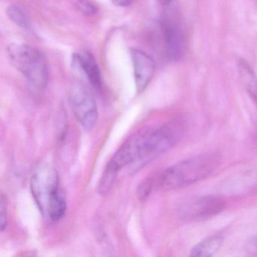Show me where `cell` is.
<instances>
[{"label": "cell", "instance_id": "obj_1", "mask_svg": "<svg viewBox=\"0 0 257 257\" xmlns=\"http://www.w3.org/2000/svg\"><path fill=\"white\" fill-rule=\"evenodd\" d=\"M216 153H205L181 161L154 177L155 186L162 189H176L195 184L211 175L221 164Z\"/></svg>", "mask_w": 257, "mask_h": 257}, {"label": "cell", "instance_id": "obj_2", "mask_svg": "<svg viewBox=\"0 0 257 257\" xmlns=\"http://www.w3.org/2000/svg\"><path fill=\"white\" fill-rule=\"evenodd\" d=\"M31 190L42 214L51 221L62 219L66 212V201L60 191L59 177L49 165H40L31 180Z\"/></svg>", "mask_w": 257, "mask_h": 257}, {"label": "cell", "instance_id": "obj_3", "mask_svg": "<svg viewBox=\"0 0 257 257\" xmlns=\"http://www.w3.org/2000/svg\"><path fill=\"white\" fill-rule=\"evenodd\" d=\"M7 54L10 62L34 87L43 89L49 80V70L44 56L25 44L10 45Z\"/></svg>", "mask_w": 257, "mask_h": 257}, {"label": "cell", "instance_id": "obj_4", "mask_svg": "<svg viewBox=\"0 0 257 257\" xmlns=\"http://www.w3.org/2000/svg\"><path fill=\"white\" fill-rule=\"evenodd\" d=\"M69 101L73 114L84 130L92 131L98 120V110L88 88L81 82H74L69 91Z\"/></svg>", "mask_w": 257, "mask_h": 257}, {"label": "cell", "instance_id": "obj_5", "mask_svg": "<svg viewBox=\"0 0 257 257\" xmlns=\"http://www.w3.org/2000/svg\"><path fill=\"white\" fill-rule=\"evenodd\" d=\"M184 131L180 120H174L158 128H153L143 164L147 163L168 152L177 144Z\"/></svg>", "mask_w": 257, "mask_h": 257}, {"label": "cell", "instance_id": "obj_6", "mask_svg": "<svg viewBox=\"0 0 257 257\" xmlns=\"http://www.w3.org/2000/svg\"><path fill=\"white\" fill-rule=\"evenodd\" d=\"M225 207V201L221 197L204 195L186 201L179 210V214L187 222H199L219 214Z\"/></svg>", "mask_w": 257, "mask_h": 257}, {"label": "cell", "instance_id": "obj_7", "mask_svg": "<svg viewBox=\"0 0 257 257\" xmlns=\"http://www.w3.org/2000/svg\"><path fill=\"white\" fill-rule=\"evenodd\" d=\"M162 28L168 58L178 61L184 55L186 48V35L181 22L175 15H169L162 19Z\"/></svg>", "mask_w": 257, "mask_h": 257}, {"label": "cell", "instance_id": "obj_8", "mask_svg": "<svg viewBox=\"0 0 257 257\" xmlns=\"http://www.w3.org/2000/svg\"><path fill=\"white\" fill-rule=\"evenodd\" d=\"M132 58L135 85L137 91L140 94L146 89L151 81L154 75L156 64L154 60L141 49H132Z\"/></svg>", "mask_w": 257, "mask_h": 257}, {"label": "cell", "instance_id": "obj_9", "mask_svg": "<svg viewBox=\"0 0 257 257\" xmlns=\"http://www.w3.org/2000/svg\"><path fill=\"white\" fill-rule=\"evenodd\" d=\"M73 67L83 72L89 80L90 83L95 88L102 87V77L98 64L94 57L87 51L79 54H74L72 57Z\"/></svg>", "mask_w": 257, "mask_h": 257}, {"label": "cell", "instance_id": "obj_10", "mask_svg": "<svg viewBox=\"0 0 257 257\" xmlns=\"http://www.w3.org/2000/svg\"><path fill=\"white\" fill-rule=\"evenodd\" d=\"M223 238L219 235L210 236L201 240L191 251L192 256L207 257L214 255L222 246Z\"/></svg>", "mask_w": 257, "mask_h": 257}, {"label": "cell", "instance_id": "obj_11", "mask_svg": "<svg viewBox=\"0 0 257 257\" xmlns=\"http://www.w3.org/2000/svg\"><path fill=\"white\" fill-rule=\"evenodd\" d=\"M242 80L251 95L257 100V79L251 69L244 62L240 63L239 65Z\"/></svg>", "mask_w": 257, "mask_h": 257}, {"label": "cell", "instance_id": "obj_12", "mask_svg": "<svg viewBox=\"0 0 257 257\" xmlns=\"http://www.w3.org/2000/svg\"><path fill=\"white\" fill-rule=\"evenodd\" d=\"M7 15H8L10 20L19 28L24 30H29L31 28L28 16L24 12V10L18 6L14 5V4L10 6L7 9Z\"/></svg>", "mask_w": 257, "mask_h": 257}, {"label": "cell", "instance_id": "obj_13", "mask_svg": "<svg viewBox=\"0 0 257 257\" xmlns=\"http://www.w3.org/2000/svg\"><path fill=\"white\" fill-rule=\"evenodd\" d=\"M7 225V198L5 195L1 197V204H0V226L1 231L5 229Z\"/></svg>", "mask_w": 257, "mask_h": 257}, {"label": "cell", "instance_id": "obj_14", "mask_svg": "<svg viewBox=\"0 0 257 257\" xmlns=\"http://www.w3.org/2000/svg\"><path fill=\"white\" fill-rule=\"evenodd\" d=\"M79 7L84 14L88 15V16H92V15L96 14L97 12V7L94 4L90 3L88 0H79Z\"/></svg>", "mask_w": 257, "mask_h": 257}, {"label": "cell", "instance_id": "obj_15", "mask_svg": "<svg viewBox=\"0 0 257 257\" xmlns=\"http://www.w3.org/2000/svg\"><path fill=\"white\" fill-rule=\"evenodd\" d=\"M114 5L119 7H127L132 5L134 0H112Z\"/></svg>", "mask_w": 257, "mask_h": 257}, {"label": "cell", "instance_id": "obj_16", "mask_svg": "<svg viewBox=\"0 0 257 257\" xmlns=\"http://www.w3.org/2000/svg\"><path fill=\"white\" fill-rule=\"evenodd\" d=\"M248 251H249V253L257 255V237L253 239L248 245Z\"/></svg>", "mask_w": 257, "mask_h": 257}, {"label": "cell", "instance_id": "obj_17", "mask_svg": "<svg viewBox=\"0 0 257 257\" xmlns=\"http://www.w3.org/2000/svg\"><path fill=\"white\" fill-rule=\"evenodd\" d=\"M157 1L162 5H168L172 2L173 0H157Z\"/></svg>", "mask_w": 257, "mask_h": 257}]
</instances>
